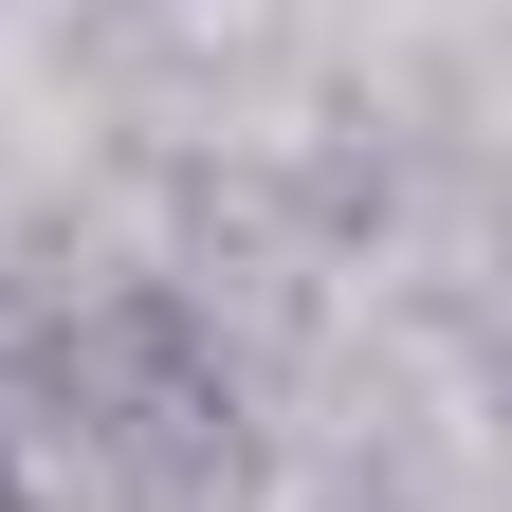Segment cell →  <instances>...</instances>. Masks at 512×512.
Listing matches in <instances>:
<instances>
[{"label":"cell","instance_id":"6da1fadb","mask_svg":"<svg viewBox=\"0 0 512 512\" xmlns=\"http://www.w3.org/2000/svg\"><path fill=\"white\" fill-rule=\"evenodd\" d=\"M0 421L74 439L92 512H256V384H238V348L165 275L55 311V330L0 366Z\"/></svg>","mask_w":512,"mask_h":512},{"label":"cell","instance_id":"3957f363","mask_svg":"<svg viewBox=\"0 0 512 512\" xmlns=\"http://www.w3.org/2000/svg\"><path fill=\"white\" fill-rule=\"evenodd\" d=\"M366 512H384V494H366Z\"/></svg>","mask_w":512,"mask_h":512},{"label":"cell","instance_id":"7a4b0ae2","mask_svg":"<svg viewBox=\"0 0 512 512\" xmlns=\"http://www.w3.org/2000/svg\"><path fill=\"white\" fill-rule=\"evenodd\" d=\"M0 512H37V494H19V421H0Z\"/></svg>","mask_w":512,"mask_h":512}]
</instances>
